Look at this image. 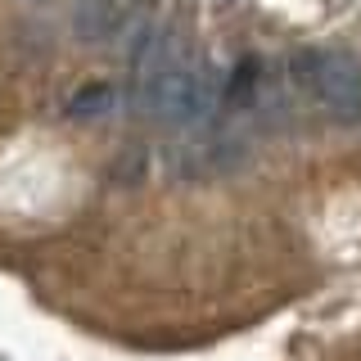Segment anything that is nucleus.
Wrapping results in <instances>:
<instances>
[{"label":"nucleus","instance_id":"obj_1","mask_svg":"<svg viewBox=\"0 0 361 361\" xmlns=\"http://www.w3.org/2000/svg\"><path fill=\"white\" fill-rule=\"evenodd\" d=\"M293 82L334 127H361V59L348 50H302Z\"/></svg>","mask_w":361,"mask_h":361},{"label":"nucleus","instance_id":"obj_2","mask_svg":"<svg viewBox=\"0 0 361 361\" xmlns=\"http://www.w3.org/2000/svg\"><path fill=\"white\" fill-rule=\"evenodd\" d=\"M113 104H118V86L95 82V86H82L73 99H68V113H73V118H82V122H90V118H104Z\"/></svg>","mask_w":361,"mask_h":361}]
</instances>
